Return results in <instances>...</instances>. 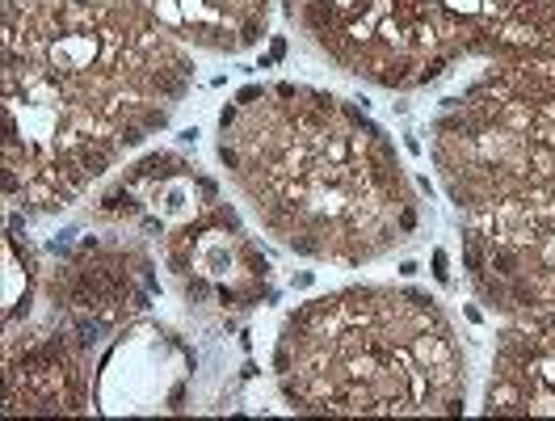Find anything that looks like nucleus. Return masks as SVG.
Masks as SVG:
<instances>
[{"label": "nucleus", "mask_w": 555, "mask_h": 421, "mask_svg": "<svg viewBox=\"0 0 555 421\" xmlns=\"http://www.w3.org/2000/svg\"><path fill=\"white\" fill-rule=\"evenodd\" d=\"M177 42L210 55H244L270 35L274 0H131Z\"/></svg>", "instance_id": "obj_10"}, {"label": "nucleus", "mask_w": 555, "mask_h": 421, "mask_svg": "<svg viewBox=\"0 0 555 421\" xmlns=\"http://www.w3.org/2000/svg\"><path fill=\"white\" fill-rule=\"evenodd\" d=\"M463 275L501 320L488 418H555V224H463Z\"/></svg>", "instance_id": "obj_7"}, {"label": "nucleus", "mask_w": 555, "mask_h": 421, "mask_svg": "<svg viewBox=\"0 0 555 421\" xmlns=\"http://www.w3.org/2000/svg\"><path fill=\"white\" fill-rule=\"evenodd\" d=\"M429 161L463 224H555V38L488 60L438 105Z\"/></svg>", "instance_id": "obj_4"}, {"label": "nucleus", "mask_w": 555, "mask_h": 421, "mask_svg": "<svg viewBox=\"0 0 555 421\" xmlns=\"http://www.w3.org/2000/svg\"><path fill=\"white\" fill-rule=\"evenodd\" d=\"M315 51L375 89L413 93L463 64L555 38V0H282Z\"/></svg>", "instance_id": "obj_5"}, {"label": "nucleus", "mask_w": 555, "mask_h": 421, "mask_svg": "<svg viewBox=\"0 0 555 421\" xmlns=\"http://www.w3.org/2000/svg\"><path fill=\"white\" fill-rule=\"evenodd\" d=\"M98 232L72 237L51 266L38 270V299L47 320L68 329L98 358L122 329H131L160 295L156 253L135 232L93 224Z\"/></svg>", "instance_id": "obj_8"}, {"label": "nucleus", "mask_w": 555, "mask_h": 421, "mask_svg": "<svg viewBox=\"0 0 555 421\" xmlns=\"http://www.w3.org/2000/svg\"><path fill=\"white\" fill-rule=\"evenodd\" d=\"M89 224L135 232L203 324H232L274 295V270L241 210L181 152L127 165L89 207Z\"/></svg>", "instance_id": "obj_6"}, {"label": "nucleus", "mask_w": 555, "mask_h": 421, "mask_svg": "<svg viewBox=\"0 0 555 421\" xmlns=\"http://www.w3.org/2000/svg\"><path fill=\"white\" fill-rule=\"evenodd\" d=\"M4 203L60 215L169 127L194 55L131 0H0Z\"/></svg>", "instance_id": "obj_1"}, {"label": "nucleus", "mask_w": 555, "mask_h": 421, "mask_svg": "<svg viewBox=\"0 0 555 421\" xmlns=\"http://www.w3.org/2000/svg\"><path fill=\"white\" fill-rule=\"evenodd\" d=\"M98 409V358L68 329L42 320L4 329V413Z\"/></svg>", "instance_id": "obj_9"}, {"label": "nucleus", "mask_w": 555, "mask_h": 421, "mask_svg": "<svg viewBox=\"0 0 555 421\" xmlns=\"http://www.w3.org/2000/svg\"><path fill=\"white\" fill-rule=\"evenodd\" d=\"M215 156L257 228L295 257L371 266L421 228V194L391 136L304 80L236 89L219 110Z\"/></svg>", "instance_id": "obj_2"}, {"label": "nucleus", "mask_w": 555, "mask_h": 421, "mask_svg": "<svg viewBox=\"0 0 555 421\" xmlns=\"http://www.w3.org/2000/svg\"><path fill=\"white\" fill-rule=\"evenodd\" d=\"M274 384L304 418H459L467 354L429 291L353 282L282 316Z\"/></svg>", "instance_id": "obj_3"}]
</instances>
